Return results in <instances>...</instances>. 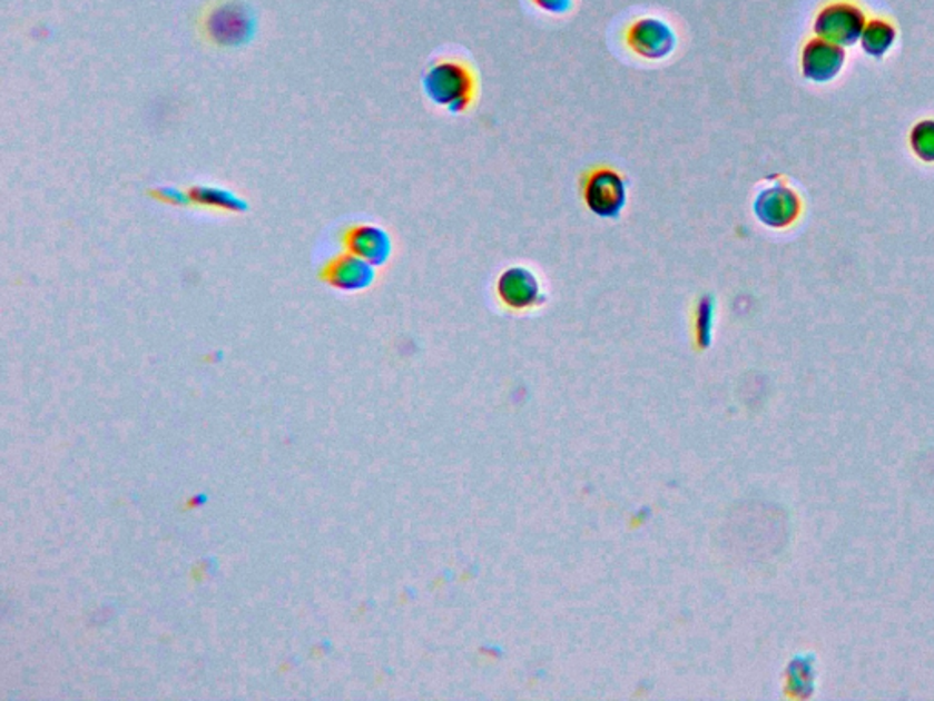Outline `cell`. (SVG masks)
<instances>
[{
    "label": "cell",
    "instance_id": "11",
    "mask_svg": "<svg viewBox=\"0 0 934 701\" xmlns=\"http://www.w3.org/2000/svg\"><path fill=\"white\" fill-rule=\"evenodd\" d=\"M910 148L922 164H934V119H922L911 128Z\"/></svg>",
    "mask_w": 934,
    "mask_h": 701
},
{
    "label": "cell",
    "instance_id": "6",
    "mask_svg": "<svg viewBox=\"0 0 934 701\" xmlns=\"http://www.w3.org/2000/svg\"><path fill=\"white\" fill-rule=\"evenodd\" d=\"M845 61H847V53L844 47L825 41L822 37H813L805 42L799 68L807 81L825 85V82L834 81L842 73Z\"/></svg>",
    "mask_w": 934,
    "mask_h": 701
},
{
    "label": "cell",
    "instance_id": "5",
    "mask_svg": "<svg viewBox=\"0 0 934 701\" xmlns=\"http://www.w3.org/2000/svg\"><path fill=\"white\" fill-rule=\"evenodd\" d=\"M754 216L768 229L783 230L793 227L804 213V199L794 188L776 181L759 190L754 199Z\"/></svg>",
    "mask_w": 934,
    "mask_h": 701
},
{
    "label": "cell",
    "instance_id": "8",
    "mask_svg": "<svg viewBox=\"0 0 934 701\" xmlns=\"http://www.w3.org/2000/svg\"><path fill=\"white\" fill-rule=\"evenodd\" d=\"M327 282L342 290H358L364 289L371 284L374 278L371 264L358 256H345V258L336 259L328 265L327 273H325Z\"/></svg>",
    "mask_w": 934,
    "mask_h": 701
},
{
    "label": "cell",
    "instance_id": "3",
    "mask_svg": "<svg viewBox=\"0 0 934 701\" xmlns=\"http://www.w3.org/2000/svg\"><path fill=\"white\" fill-rule=\"evenodd\" d=\"M582 198L599 218L617 219L628 204L627 181L616 168H593L582 184Z\"/></svg>",
    "mask_w": 934,
    "mask_h": 701
},
{
    "label": "cell",
    "instance_id": "10",
    "mask_svg": "<svg viewBox=\"0 0 934 701\" xmlns=\"http://www.w3.org/2000/svg\"><path fill=\"white\" fill-rule=\"evenodd\" d=\"M898 41V30L889 19H871L865 24L864 33L859 37V47L864 50L865 56L873 57V59H884L894 45Z\"/></svg>",
    "mask_w": 934,
    "mask_h": 701
},
{
    "label": "cell",
    "instance_id": "1",
    "mask_svg": "<svg viewBox=\"0 0 934 701\" xmlns=\"http://www.w3.org/2000/svg\"><path fill=\"white\" fill-rule=\"evenodd\" d=\"M424 92L451 113H464L475 101V71L459 59H440L425 71Z\"/></svg>",
    "mask_w": 934,
    "mask_h": 701
},
{
    "label": "cell",
    "instance_id": "7",
    "mask_svg": "<svg viewBox=\"0 0 934 701\" xmlns=\"http://www.w3.org/2000/svg\"><path fill=\"white\" fill-rule=\"evenodd\" d=\"M499 296L500 300L513 309H524L537 304L541 296V285L531 270L511 267L500 276Z\"/></svg>",
    "mask_w": 934,
    "mask_h": 701
},
{
    "label": "cell",
    "instance_id": "12",
    "mask_svg": "<svg viewBox=\"0 0 934 701\" xmlns=\"http://www.w3.org/2000/svg\"><path fill=\"white\" fill-rule=\"evenodd\" d=\"M531 2L542 13H548V16L553 17L568 16L573 10V4H576V0H531Z\"/></svg>",
    "mask_w": 934,
    "mask_h": 701
},
{
    "label": "cell",
    "instance_id": "4",
    "mask_svg": "<svg viewBox=\"0 0 934 701\" xmlns=\"http://www.w3.org/2000/svg\"><path fill=\"white\" fill-rule=\"evenodd\" d=\"M622 37L628 50L645 61H665L677 48L676 31L659 17H637L627 26Z\"/></svg>",
    "mask_w": 934,
    "mask_h": 701
},
{
    "label": "cell",
    "instance_id": "9",
    "mask_svg": "<svg viewBox=\"0 0 934 701\" xmlns=\"http://www.w3.org/2000/svg\"><path fill=\"white\" fill-rule=\"evenodd\" d=\"M348 250H353L358 258L367 264H384L391 255V239L387 234L376 227H358L347 234Z\"/></svg>",
    "mask_w": 934,
    "mask_h": 701
},
{
    "label": "cell",
    "instance_id": "2",
    "mask_svg": "<svg viewBox=\"0 0 934 701\" xmlns=\"http://www.w3.org/2000/svg\"><path fill=\"white\" fill-rule=\"evenodd\" d=\"M865 24L864 8L854 0H830L814 17L813 30L816 37L848 48L859 42Z\"/></svg>",
    "mask_w": 934,
    "mask_h": 701
}]
</instances>
